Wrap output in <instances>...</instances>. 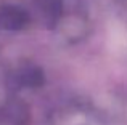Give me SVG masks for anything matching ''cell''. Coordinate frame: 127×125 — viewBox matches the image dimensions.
I'll use <instances>...</instances> for the list:
<instances>
[{"mask_svg": "<svg viewBox=\"0 0 127 125\" xmlns=\"http://www.w3.org/2000/svg\"><path fill=\"white\" fill-rule=\"evenodd\" d=\"M28 22V16L24 11L15 6H5L0 10V27L6 31H19Z\"/></svg>", "mask_w": 127, "mask_h": 125, "instance_id": "1", "label": "cell"}, {"mask_svg": "<svg viewBox=\"0 0 127 125\" xmlns=\"http://www.w3.org/2000/svg\"><path fill=\"white\" fill-rule=\"evenodd\" d=\"M28 112L19 103H8L0 106V125H24Z\"/></svg>", "mask_w": 127, "mask_h": 125, "instance_id": "2", "label": "cell"}, {"mask_svg": "<svg viewBox=\"0 0 127 125\" xmlns=\"http://www.w3.org/2000/svg\"><path fill=\"white\" fill-rule=\"evenodd\" d=\"M42 13L47 18H56L61 8V0H37Z\"/></svg>", "mask_w": 127, "mask_h": 125, "instance_id": "3", "label": "cell"}, {"mask_svg": "<svg viewBox=\"0 0 127 125\" xmlns=\"http://www.w3.org/2000/svg\"><path fill=\"white\" fill-rule=\"evenodd\" d=\"M40 77V74H39L35 69L32 67H26L23 69V71L18 72V82L23 85H34L37 83V79Z\"/></svg>", "mask_w": 127, "mask_h": 125, "instance_id": "4", "label": "cell"}]
</instances>
